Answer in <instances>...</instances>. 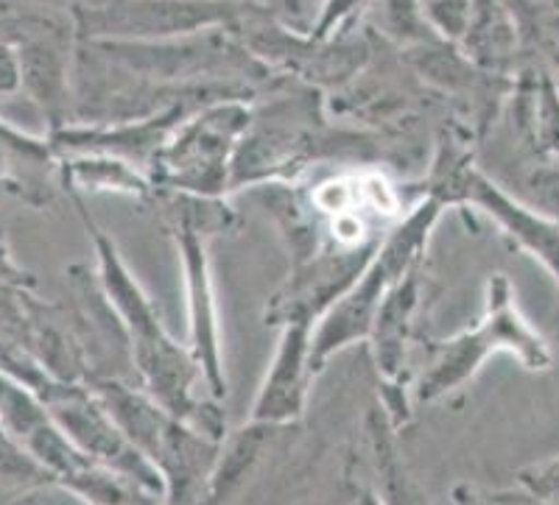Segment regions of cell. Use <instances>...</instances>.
<instances>
[{
	"label": "cell",
	"instance_id": "obj_8",
	"mask_svg": "<svg viewBox=\"0 0 559 505\" xmlns=\"http://www.w3.org/2000/svg\"><path fill=\"white\" fill-rule=\"evenodd\" d=\"M311 341L313 324H283L277 352H274L266 377L258 388L249 422L286 428V424L297 422L302 417L308 392H311V380L317 374L311 363Z\"/></svg>",
	"mask_w": 559,
	"mask_h": 505
},
{
	"label": "cell",
	"instance_id": "obj_6",
	"mask_svg": "<svg viewBox=\"0 0 559 505\" xmlns=\"http://www.w3.org/2000/svg\"><path fill=\"white\" fill-rule=\"evenodd\" d=\"M431 184L433 188L428 193H437L439 199H445V204H473L481 213H487L523 252L540 260L546 272L559 285L557 221H551L540 209H534L532 204H523L509 196L501 184H496L487 173L464 163L462 157H451V165H437Z\"/></svg>",
	"mask_w": 559,
	"mask_h": 505
},
{
	"label": "cell",
	"instance_id": "obj_18",
	"mask_svg": "<svg viewBox=\"0 0 559 505\" xmlns=\"http://www.w3.org/2000/svg\"><path fill=\"white\" fill-rule=\"evenodd\" d=\"M369 3H372V0H322V3H319V17L308 37L328 39L333 37V34L344 32L358 14L367 12Z\"/></svg>",
	"mask_w": 559,
	"mask_h": 505
},
{
	"label": "cell",
	"instance_id": "obj_1",
	"mask_svg": "<svg viewBox=\"0 0 559 505\" xmlns=\"http://www.w3.org/2000/svg\"><path fill=\"white\" fill-rule=\"evenodd\" d=\"M501 352L512 354L528 372L551 369V347L521 313L512 282L507 274H492L481 322L431 349V360L426 372L419 374L414 397L419 405L448 397L464 383H471L492 354Z\"/></svg>",
	"mask_w": 559,
	"mask_h": 505
},
{
	"label": "cell",
	"instance_id": "obj_10",
	"mask_svg": "<svg viewBox=\"0 0 559 505\" xmlns=\"http://www.w3.org/2000/svg\"><path fill=\"white\" fill-rule=\"evenodd\" d=\"M509 107L518 140L540 163L559 159V84L554 70L526 62L509 89Z\"/></svg>",
	"mask_w": 559,
	"mask_h": 505
},
{
	"label": "cell",
	"instance_id": "obj_24",
	"mask_svg": "<svg viewBox=\"0 0 559 505\" xmlns=\"http://www.w3.org/2000/svg\"><path fill=\"white\" fill-rule=\"evenodd\" d=\"M423 3H431V0H423Z\"/></svg>",
	"mask_w": 559,
	"mask_h": 505
},
{
	"label": "cell",
	"instance_id": "obj_22",
	"mask_svg": "<svg viewBox=\"0 0 559 505\" xmlns=\"http://www.w3.org/2000/svg\"><path fill=\"white\" fill-rule=\"evenodd\" d=\"M356 505H383V500L378 497L376 489H361V492H358Z\"/></svg>",
	"mask_w": 559,
	"mask_h": 505
},
{
	"label": "cell",
	"instance_id": "obj_20",
	"mask_svg": "<svg viewBox=\"0 0 559 505\" xmlns=\"http://www.w3.org/2000/svg\"><path fill=\"white\" fill-rule=\"evenodd\" d=\"M453 503L456 505H554L548 500L534 497L528 492H481V489L459 486L453 492Z\"/></svg>",
	"mask_w": 559,
	"mask_h": 505
},
{
	"label": "cell",
	"instance_id": "obj_11",
	"mask_svg": "<svg viewBox=\"0 0 559 505\" xmlns=\"http://www.w3.org/2000/svg\"><path fill=\"white\" fill-rule=\"evenodd\" d=\"M459 51L478 70L512 79L526 64L518 17L509 0H473L471 26Z\"/></svg>",
	"mask_w": 559,
	"mask_h": 505
},
{
	"label": "cell",
	"instance_id": "obj_19",
	"mask_svg": "<svg viewBox=\"0 0 559 505\" xmlns=\"http://www.w3.org/2000/svg\"><path fill=\"white\" fill-rule=\"evenodd\" d=\"M518 486L523 492L534 494V497L559 505V455L551 458V461L532 464V467L521 469L518 472Z\"/></svg>",
	"mask_w": 559,
	"mask_h": 505
},
{
	"label": "cell",
	"instance_id": "obj_2",
	"mask_svg": "<svg viewBox=\"0 0 559 505\" xmlns=\"http://www.w3.org/2000/svg\"><path fill=\"white\" fill-rule=\"evenodd\" d=\"M445 207V199H439L437 193H426L412 213L403 215L401 221L389 229L361 277L349 285L313 327L311 363L317 372L338 349L369 338L378 308L394 285L401 282L414 266H419L428 235H431L433 224L439 221V215Z\"/></svg>",
	"mask_w": 559,
	"mask_h": 505
},
{
	"label": "cell",
	"instance_id": "obj_16",
	"mask_svg": "<svg viewBox=\"0 0 559 505\" xmlns=\"http://www.w3.org/2000/svg\"><path fill=\"white\" fill-rule=\"evenodd\" d=\"M526 196L534 209H540L551 221L559 224V165H534L526 177Z\"/></svg>",
	"mask_w": 559,
	"mask_h": 505
},
{
	"label": "cell",
	"instance_id": "obj_9",
	"mask_svg": "<svg viewBox=\"0 0 559 505\" xmlns=\"http://www.w3.org/2000/svg\"><path fill=\"white\" fill-rule=\"evenodd\" d=\"M419 304V266H414L401 282L394 285L386 299L376 313V322L369 329L367 341L372 344L378 374L383 380V411L392 419L394 428L408 422L406 388H403V374H406V341L412 329V316Z\"/></svg>",
	"mask_w": 559,
	"mask_h": 505
},
{
	"label": "cell",
	"instance_id": "obj_12",
	"mask_svg": "<svg viewBox=\"0 0 559 505\" xmlns=\"http://www.w3.org/2000/svg\"><path fill=\"white\" fill-rule=\"evenodd\" d=\"M369 442H372V458L381 478L378 497L383 500V505H428L397 449V428L386 417V411L376 408L369 413Z\"/></svg>",
	"mask_w": 559,
	"mask_h": 505
},
{
	"label": "cell",
	"instance_id": "obj_23",
	"mask_svg": "<svg viewBox=\"0 0 559 505\" xmlns=\"http://www.w3.org/2000/svg\"><path fill=\"white\" fill-rule=\"evenodd\" d=\"M7 190H14V182L9 173H3V165H0V199H3V193H7Z\"/></svg>",
	"mask_w": 559,
	"mask_h": 505
},
{
	"label": "cell",
	"instance_id": "obj_4",
	"mask_svg": "<svg viewBox=\"0 0 559 505\" xmlns=\"http://www.w3.org/2000/svg\"><path fill=\"white\" fill-rule=\"evenodd\" d=\"M249 0H82L70 9L84 43H159L229 28Z\"/></svg>",
	"mask_w": 559,
	"mask_h": 505
},
{
	"label": "cell",
	"instance_id": "obj_15",
	"mask_svg": "<svg viewBox=\"0 0 559 505\" xmlns=\"http://www.w3.org/2000/svg\"><path fill=\"white\" fill-rule=\"evenodd\" d=\"M272 430L269 424H254L249 422L247 428L238 430L236 436L224 438L222 444V455H218L216 472L210 478V492H207V505H218L224 497L236 492L238 486L243 483L252 467L261 458L263 447H266L269 436H272Z\"/></svg>",
	"mask_w": 559,
	"mask_h": 505
},
{
	"label": "cell",
	"instance_id": "obj_14",
	"mask_svg": "<svg viewBox=\"0 0 559 505\" xmlns=\"http://www.w3.org/2000/svg\"><path fill=\"white\" fill-rule=\"evenodd\" d=\"M364 17H367L369 32L397 45L401 51H412L419 45L445 43L428 23L423 0H372Z\"/></svg>",
	"mask_w": 559,
	"mask_h": 505
},
{
	"label": "cell",
	"instance_id": "obj_5",
	"mask_svg": "<svg viewBox=\"0 0 559 505\" xmlns=\"http://www.w3.org/2000/svg\"><path fill=\"white\" fill-rule=\"evenodd\" d=\"M43 402L48 405V413L57 428L87 455L90 461L115 469L127 480L138 483L143 492L157 497L159 503L166 500V483L154 464L129 442L127 433L115 424V419L109 417L102 399L90 392V386L57 383Z\"/></svg>",
	"mask_w": 559,
	"mask_h": 505
},
{
	"label": "cell",
	"instance_id": "obj_3",
	"mask_svg": "<svg viewBox=\"0 0 559 505\" xmlns=\"http://www.w3.org/2000/svg\"><path fill=\"white\" fill-rule=\"evenodd\" d=\"M249 120L252 107L247 101H216L188 115L148 168L154 188L222 199L229 190V163Z\"/></svg>",
	"mask_w": 559,
	"mask_h": 505
},
{
	"label": "cell",
	"instance_id": "obj_21",
	"mask_svg": "<svg viewBox=\"0 0 559 505\" xmlns=\"http://www.w3.org/2000/svg\"><path fill=\"white\" fill-rule=\"evenodd\" d=\"M23 93V59L17 43L0 39V98Z\"/></svg>",
	"mask_w": 559,
	"mask_h": 505
},
{
	"label": "cell",
	"instance_id": "obj_17",
	"mask_svg": "<svg viewBox=\"0 0 559 505\" xmlns=\"http://www.w3.org/2000/svg\"><path fill=\"white\" fill-rule=\"evenodd\" d=\"M261 12L272 14L283 26L294 28L299 34H311L313 23L319 17V3L322 0H249Z\"/></svg>",
	"mask_w": 559,
	"mask_h": 505
},
{
	"label": "cell",
	"instance_id": "obj_25",
	"mask_svg": "<svg viewBox=\"0 0 559 505\" xmlns=\"http://www.w3.org/2000/svg\"><path fill=\"white\" fill-rule=\"evenodd\" d=\"M557 7H559V3H557Z\"/></svg>",
	"mask_w": 559,
	"mask_h": 505
},
{
	"label": "cell",
	"instance_id": "obj_7",
	"mask_svg": "<svg viewBox=\"0 0 559 505\" xmlns=\"http://www.w3.org/2000/svg\"><path fill=\"white\" fill-rule=\"evenodd\" d=\"M171 235L177 238L179 257H182L185 299H188V322H191L188 349L202 369L207 392L222 399L227 397V377H224L216 299H213V282H210L207 238L185 227L171 229Z\"/></svg>",
	"mask_w": 559,
	"mask_h": 505
},
{
	"label": "cell",
	"instance_id": "obj_13",
	"mask_svg": "<svg viewBox=\"0 0 559 505\" xmlns=\"http://www.w3.org/2000/svg\"><path fill=\"white\" fill-rule=\"evenodd\" d=\"M62 182L84 190H118V193H129L138 199H148L157 190L140 168H134L127 159L112 157V154L62 157Z\"/></svg>",
	"mask_w": 559,
	"mask_h": 505
}]
</instances>
